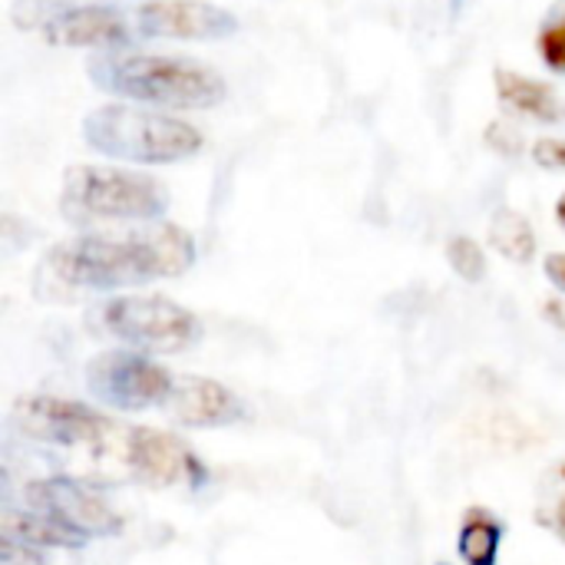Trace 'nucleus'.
Listing matches in <instances>:
<instances>
[{
    "label": "nucleus",
    "mask_w": 565,
    "mask_h": 565,
    "mask_svg": "<svg viewBox=\"0 0 565 565\" xmlns=\"http://www.w3.org/2000/svg\"><path fill=\"white\" fill-rule=\"evenodd\" d=\"M122 460L129 467V473L146 483V487H202L205 483V467L199 463V457L172 434H159L149 427H132L122 430L119 440Z\"/></svg>",
    "instance_id": "obj_10"
},
{
    "label": "nucleus",
    "mask_w": 565,
    "mask_h": 565,
    "mask_svg": "<svg viewBox=\"0 0 565 565\" xmlns=\"http://www.w3.org/2000/svg\"><path fill=\"white\" fill-rule=\"evenodd\" d=\"M26 503L56 520L60 526H66L70 533L93 540V536H116L122 530L119 513L106 503V497H99L93 487L76 483L70 477H50V480H36L26 487Z\"/></svg>",
    "instance_id": "obj_9"
},
{
    "label": "nucleus",
    "mask_w": 565,
    "mask_h": 565,
    "mask_svg": "<svg viewBox=\"0 0 565 565\" xmlns=\"http://www.w3.org/2000/svg\"><path fill=\"white\" fill-rule=\"evenodd\" d=\"M437 565H447V563H437Z\"/></svg>",
    "instance_id": "obj_22"
},
{
    "label": "nucleus",
    "mask_w": 565,
    "mask_h": 565,
    "mask_svg": "<svg viewBox=\"0 0 565 565\" xmlns=\"http://www.w3.org/2000/svg\"><path fill=\"white\" fill-rule=\"evenodd\" d=\"M490 242L500 255H507L510 262H520V265L536 255V235H533L530 222L513 209L497 212V218L490 225Z\"/></svg>",
    "instance_id": "obj_15"
},
{
    "label": "nucleus",
    "mask_w": 565,
    "mask_h": 565,
    "mask_svg": "<svg viewBox=\"0 0 565 565\" xmlns=\"http://www.w3.org/2000/svg\"><path fill=\"white\" fill-rule=\"evenodd\" d=\"M139 36L225 40L238 33V17L209 0H146L132 10Z\"/></svg>",
    "instance_id": "obj_11"
},
{
    "label": "nucleus",
    "mask_w": 565,
    "mask_h": 565,
    "mask_svg": "<svg viewBox=\"0 0 565 565\" xmlns=\"http://www.w3.org/2000/svg\"><path fill=\"white\" fill-rule=\"evenodd\" d=\"M546 275H550V281H553V285H559V288L565 291V252L546 258Z\"/></svg>",
    "instance_id": "obj_20"
},
{
    "label": "nucleus",
    "mask_w": 565,
    "mask_h": 565,
    "mask_svg": "<svg viewBox=\"0 0 565 565\" xmlns=\"http://www.w3.org/2000/svg\"><path fill=\"white\" fill-rule=\"evenodd\" d=\"M86 73L96 89L132 103H152L169 109H212L225 99L222 73L182 56L103 50L86 63Z\"/></svg>",
    "instance_id": "obj_2"
},
{
    "label": "nucleus",
    "mask_w": 565,
    "mask_h": 565,
    "mask_svg": "<svg viewBox=\"0 0 565 565\" xmlns=\"http://www.w3.org/2000/svg\"><path fill=\"white\" fill-rule=\"evenodd\" d=\"M10 17L20 30L43 36L56 46H93V50H129L139 40L132 13L113 3H76V0H13Z\"/></svg>",
    "instance_id": "obj_5"
},
{
    "label": "nucleus",
    "mask_w": 565,
    "mask_h": 565,
    "mask_svg": "<svg viewBox=\"0 0 565 565\" xmlns=\"http://www.w3.org/2000/svg\"><path fill=\"white\" fill-rule=\"evenodd\" d=\"M533 159L543 166V169H565V139H536L533 146Z\"/></svg>",
    "instance_id": "obj_19"
},
{
    "label": "nucleus",
    "mask_w": 565,
    "mask_h": 565,
    "mask_svg": "<svg viewBox=\"0 0 565 565\" xmlns=\"http://www.w3.org/2000/svg\"><path fill=\"white\" fill-rule=\"evenodd\" d=\"M447 258H450L454 271H457L463 281H480V278L487 275V255H483V248H480L473 238H467V235L450 238Z\"/></svg>",
    "instance_id": "obj_18"
},
{
    "label": "nucleus",
    "mask_w": 565,
    "mask_h": 565,
    "mask_svg": "<svg viewBox=\"0 0 565 565\" xmlns=\"http://www.w3.org/2000/svg\"><path fill=\"white\" fill-rule=\"evenodd\" d=\"M540 53H543V63L556 73H565V0H559L543 30H540Z\"/></svg>",
    "instance_id": "obj_17"
},
{
    "label": "nucleus",
    "mask_w": 565,
    "mask_h": 565,
    "mask_svg": "<svg viewBox=\"0 0 565 565\" xmlns=\"http://www.w3.org/2000/svg\"><path fill=\"white\" fill-rule=\"evenodd\" d=\"M195 265V242L169 222H146L129 232H89L60 242L43 268L66 288L113 291L179 278Z\"/></svg>",
    "instance_id": "obj_1"
},
{
    "label": "nucleus",
    "mask_w": 565,
    "mask_h": 565,
    "mask_svg": "<svg viewBox=\"0 0 565 565\" xmlns=\"http://www.w3.org/2000/svg\"><path fill=\"white\" fill-rule=\"evenodd\" d=\"M500 546H503V523L490 510H467L460 523V540L457 550L467 565H497L500 563Z\"/></svg>",
    "instance_id": "obj_14"
},
{
    "label": "nucleus",
    "mask_w": 565,
    "mask_h": 565,
    "mask_svg": "<svg viewBox=\"0 0 565 565\" xmlns=\"http://www.w3.org/2000/svg\"><path fill=\"white\" fill-rule=\"evenodd\" d=\"M497 93L500 99L520 113V116H530V119H540V122H556L563 119L565 109L559 103V96L553 93V86L540 83V79H530L516 70H497Z\"/></svg>",
    "instance_id": "obj_13"
},
{
    "label": "nucleus",
    "mask_w": 565,
    "mask_h": 565,
    "mask_svg": "<svg viewBox=\"0 0 565 565\" xmlns=\"http://www.w3.org/2000/svg\"><path fill=\"white\" fill-rule=\"evenodd\" d=\"M93 324L122 344L152 354H175L199 341V321L192 311L156 295H122L96 308Z\"/></svg>",
    "instance_id": "obj_6"
},
{
    "label": "nucleus",
    "mask_w": 565,
    "mask_h": 565,
    "mask_svg": "<svg viewBox=\"0 0 565 565\" xmlns=\"http://www.w3.org/2000/svg\"><path fill=\"white\" fill-rule=\"evenodd\" d=\"M89 391L116 411H149V407H166L175 377L159 367L156 361L132 354V351H109L99 354L86 367Z\"/></svg>",
    "instance_id": "obj_7"
},
{
    "label": "nucleus",
    "mask_w": 565,
    "mask_h": 565,
    "mask_svg": "<svg viewBox=\"0 0 565 565\" xmlns=\"http://www.w3.org/2000/svg\"><path fill=\"white\" fill-rule=\"evenodd\" d=\"M169 209V189L136 169L70 166L63 175L60 212L73 225L159 222Z\"/></svg>",
    "instance_id": "obj_4"
},
{
    "label": "nucleus",
    "mask_w": 565,
    "mask_h": 565,
    "mask_svg": "<svg viewBox=\"0 0 565 565\" xmlns=\"http://www.w3.org/2000/svg\"><path fill=\"white\" fill-rule=\"evenodd\" d=\"M83 139L99 156L139 166L182 162L202 149V132L192 122L129 103H109L86 113Z\"/></svg>",
    "instance_id": "obj_3"
},
{
    "label": "nucleus",
    "mask_w": 565,
    "mask_h": 565,
    "mask_svg": "<svg viewBox=\"0 0 565 565\" xmlns=\"http://www.w3.org/2000/svg\"><path fill=\"white\" fill-rule=\"evenodd\" d=\"M166 411L185 427H228L242 420V401L218 381L209 377H179Z\"/></svg>",
    "instance_id": "obj_12"
},
{
    "label": "nucleus",
    "mask_w": 565,
    "mask_h": 565,
    "mask_svg": "<svg viewBox=\"0 0 565 565\" xmlns=\"http://www.w3.org/2000/svg\"><path fill=\"white\" fill-rule=\"evenodd\" d=\"M556 215H559V222H563V225H565V195H563V199H559V205H556Z\"/></svg>",
    "instance_id": "obj_21"
},
{
    "label": "nucleus",
    "mask_w": 565,
    "mask_h": 565,
    "mask_svg": "<svg viewBox=\"0 0 565 565\" xmlns=\"http://www.w3.org/2000/svg\"><path fill=\"white\" fill-rule=\"evenodd\" d=\"M13 424L30 440L56 444V447H96L99 450L113 444V434H119V427L106 414H96L93 407H83L63 397L20 401L13 411Z\"/></svg>",
    "instance_id": "obj_8"
},
{
    "label": "nucleus",
    "mask_w": 565,
    "mask_h": 565,
    "mask_svg": "<svg viewBox=\"0 0 565 565\" xmlns=\"http://www.w3.org/2000/svg\"><path fill=\"white\" fill-rule=\"evenodd\" d=\"M536 520L543 530H550L565 543V463H556L543 477L540 500H536Z\"/></svg>",
    "instance_id": "obj_16"
}]
</instances>
